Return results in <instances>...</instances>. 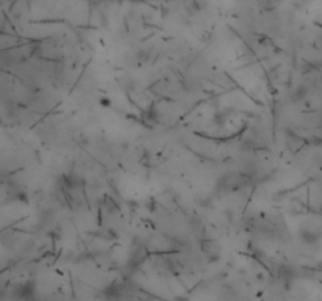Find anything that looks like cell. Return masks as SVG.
Listing matches in <instances>:
<instances>
[{
	"label": "cell",
	"instance_id": "1",
	"mask_svg": "<svg viewBox=\"0 0 322 301\" xmlns=\"http://www.w3.org/2000/svg\"><path fill=\"white\" fill-rule=\"evenodd\" d=\"M13 297L17 301H32L35 298V284L33 281L19 282L13 289Z\"/></svg>",
	"mask_w": 322,
	"mask_h": 301
},
{
	"label": "cell",
	"instance_id": "2",
	"mask_svg": "<svg viewBox=\"0 0 322 301\" xmlns=\"http://www.w3.org/2000/svg\"><path fill=\"white\" fill-rule=\"evenodd\" d=\"M128 294V287L125 284H120V282H113L106 290H104V297L109 301H121Z\"/></svg>",
	"mask_w": 322,
	"mask_h": 301
}]
</instances>
